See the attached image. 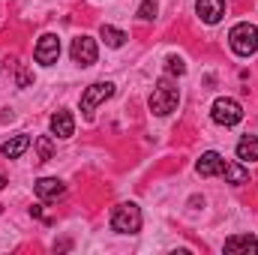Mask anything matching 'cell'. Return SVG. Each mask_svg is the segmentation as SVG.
I'll return each mask as SVG.
<instances>
[{
  "mask_svg": "<svg viewBox=\"0 0 258 255\" xmlns=\"http://www.w3.org/2000/svg\"><path fill=\"white\" fill-rule=\"evenodd\" d=\"M99 36H102V42H105L108 48H120V45L126 42V33H123V30H117V27H111V24H102Z\"/></svg>",
  "mask_w": 258,
  "mask_h": 255,
  "instance_id": "15",
  "label": "cell"
},
{
  "mask_svg": "<svg viewBox=\"0 0 258 255\" xmlns=\"http://www.w3.org/2000/svg\"><path fill=\"white\" fill-rule=\"evenodd\" d=\"M6 183H9V180H6V177H3V174H0V189H3V186H6Z\"/></svg>",
  "mask_w": 258,
  "mask_h": 255,
  "instance_id": "20",
  "label": "cell"
},
{
  "mask_svg": "<svg viewBox=\"0 0 258 255\" xmlns=\"http://www.w3.org/2000/svg\"><path fill=\"white\" fill-rule=\"evenodd\" d=\"M51 135H57V138H69L72 132H75V117H72V111H66V108H60V111H54L51 114Z\"/></svg>",
  "mask_w": 258,
  "mask_h": 255,
  "instance_id": "12",
  "label": "cell"
},
{
  "mask_svg": "<svg viewBox=\"0 0 258 255\" xmlns=\"http://www.w3.org/2000/svg\"><path fill=\"white\" fill-rule=\"evenodd\" d=\"M237 159L240 162H258V135H243L237 141Z\"/></svg>",
  "mask_w": 258,
  "mask_h": 255,
  "instance_id": "14",
  "label": "cell"
},
{
  "mask_svg": "<svg viewBox=\"0 0 258 255\" xmlns=\"http://www.w3.org/2000/svg\"><path fill=\"white\" fill-rule=\"evenodd\" d=\"M36 156H39V162H48V159L54 156V141H51V135H39V138H36Z\"/></svg>",
  "mask_w": 258,
  "mask_h": 255,
  "instance_id": "17",
  "label": "cell"
},
{
  "mask_svg": "<svg viewBox=\"0 0 258 255\" xmlns=\"http://www.w3.org/2000/svg\"><path fill=\"white\" fill-rule=\"evenodd\" d=\"M225 252L228 255H255L258 252V240L252 234H234L225 240Z\"/></svg>",
  "mask_w": 258,
  "mask_h": 255,
  "instance_id": "11",
  "label": "cell"
},
{
  "mask_svg": "<svg viewBox=\"0 0 258 255\" xmlns=\"http://www.w3.org/2000/svg\"><path fill=\"white\" fill-rule=\"evenodd\" d=\"M114 96V84L111 81H96V84H90L84 93H81V111L87 114V117H93V111L105 102V99H111Z\"/></svg>",
  "mask_w": 258,
  "mask_h": 255,
  "instance_id": "5",
  "label": "cell"
},
{
  "mask_svg": "<svg viewBox=\"0 0 258 255\" xmlns=\"http://www.w3.org/2000/svg\"><path fill=\"white\" fill-rule=\"evenodd\" d=\"M228 45H231L234 54H240V57H252V54L258 51V27L255 24H249V21L234 24V27L228 30Z\"/></svg>",
  "mask_w": 258,
  "mask_h": 255,
  "instance_id": "2",
  "label": "cell"
},
{
  "mask_svg": "<svg viewBox=\"0 0 258 255\" xmlns=\"http://www.w3.org/2000/svg\"><path fill=\"white\" fill-rule=\"evenodd\" d=\"M0 210H3V204H0Z\"/></svg>",
  "mask_w": 258,
  "mask_h": 255,
  "instance_id": "21",
  "label": "cell"
},
{
  "mask_svg": "<svg viewBox=\"0 0 258 255\" xmlns=\"http://www.w3.org/2000/svg\"><path fill=\"white\" fill-rule=\"evenodd\" d=\"M33 189H36V198L45 201V204H51V201H57V198L66 195L63 180H57V177H42V180L33 183Z\"/></svg>",
  "mask_w": 258,
  "mask_h": 255,
  "instance_id": "9",
  "label": "cell"
},
{
  "mask_svg": "<svg viewBox=\"0 0 258 255\" xmlns=\"http://www.w3.org/2000/svg\"><path fill=\"white\" fill-rule=\"evenodd\" d=\"M195 12L204 24H219L222 15H225V0H198Z\"/></svg>",
  "mask_w": 258,
  "mask_h": 255,
  "instance_id": "10",
  "label": "cell"
},
{
  "mask_svg": "<svg viewBox=\"0 0 258 255\" xmlns=\"http://www.w3.org/2000/svg\"><path fill=\"white\" fill-rule=\"evenodd\" d=\"M165 69H168L171 75H183V72H186V63H183V57L168 54V57H165Z\"/></svg>",
  "mask_w": 258,
  "mask_h": 255,
  "instance_id": "19",
  "label": "cell"
},
{
  "mask_svg": "<svg viewBox=\"0 0 258 255\" xmlns=\"http://www.w3.org/2000/svg\"><path fill=\"white\" fill-rule=\"evenodd\" d=\"M72 60L78 66H93L99 57V48H96V39L93 36H75L72 39Z\"/></svg>",
  "mask_w": 258,
  "mask_h": 255,
  "instance_id": "7",
  "label": "cell"
},
{
  "mask_svg": "<svg viewBox=\"0 0 258 255\" xmlns=\"http://www.w3.org/2000/svg\"><path fill=\"white\" fill-rule=\"evenodd\" d=\"M27 147H30V135H12L9 141H3L0 153H3L6 159H18V156H21Z\"/></svg>",
  "mask_w": 258,
  "mask_h": 255,
  "instance_id": "13",
  "label": "cell"
},
{
  "mask_svg": "<svg viewBox=\"0 0 258 255\" xmlns=\"http://www.w3.org/2000/svg\"><path fill=\"white\" fill-rule=\"evenodd\" d=\"M156 12H159V6H156L153 0H141V6H138V18L153 21V18H156Z\"/></svg>",
  "mask_w": 258,
  "mask_h": 255,
  "instance_id": "18",
  "label": "cell"
},
{
  "mask_svg": "<svg viewBox=\"0 0 258 255\" xmlns=\"http://www.w3.org/2000/svg\"><path fill=\"white\" fill-rule=\"evenodd\" d=\"M195 171H198L201 177H216V174L225 171V156L216 153V150H207V153H201V159L195 162Z\"/></svg>",
  "mask_w": 258,
  "mask_h": 255,
  "instance_id": "8",
  "label": "cell"
},
{
  "mask_svg": "<svg viewBox=\"0 0 258 255\" xmlns=\"http://www.w3.org/2000/svg\"><path fill=\"white\" fill-rule=\"evenodd\" d=\"M222 177H225L228 183L240 186V183H246V180H249V171H246L243 165H237V162H225V171H222Z\"/></svg>",
  "mask_w": 258,
  "mask_h": 255,
  "instance_id": "16",
  "label": "cell"
},
{
  "mask_svg": "<svg viewBox=\"0 0 258 255\" xmlns=\"http://www.w3.org/2000/svg\"><path fill=\"white\" fill-rule=\"evenodd\" d=\"M210 117H213L219 126H237V123L243 120V108H240L237 99L219 96V99L213 102V108H210Z\"/></svg>",
  "mask_w": 258,
  "mask_h": 255,
  "instance_id": "4",
  "label": "cell"
},
{
  "mask_svg": "<svg viewBox=\"0 0 258 255\" xmlns=\"http://www.w3.org/2000/svg\"><path fill=\"white\" fill-rule=\"evenodd\" d=\"M177 102H180L177 84H174L171 78H159L156 87H153V93H150V111H153L156 117H168V114L177 108Z\"/></svg>",
  "mask_w": 258,
  "mask_h": 255,
  "instance_id": "1",
  "label": "cell"
},
{
  "mask_svg": "<svg viewBox=\"0 0 258 255\" xmlns=\"http://www.w3.org/2000/svg\"><path fill=\"white\" fill-rule=\"evenodd\" d=\"M111 228L117 234H135V231H141V210H138V204H132V201L117 204L111 210Z\"/></svg>",
  "mask_w": 258,
  "mask_h": 255,
  "instance_id": "3",
  "label": "cell"
},
{
  "mask_svg": "<svg viewBox=\"0 0 258 255\" xmlns=\"http://www.w3.org/2000/svg\"><path fill=\"white\" fill-rule=\"evenodd\" d=\"M33 57H36V63H42V66H54L57 57H60V39L54 33H42L36 48H33Z\"/></svg>",
  "mask_w": 258,
  "mask_h": 255,
  "instance_id": "6",
  "label": "cell"
}]
</instances>
